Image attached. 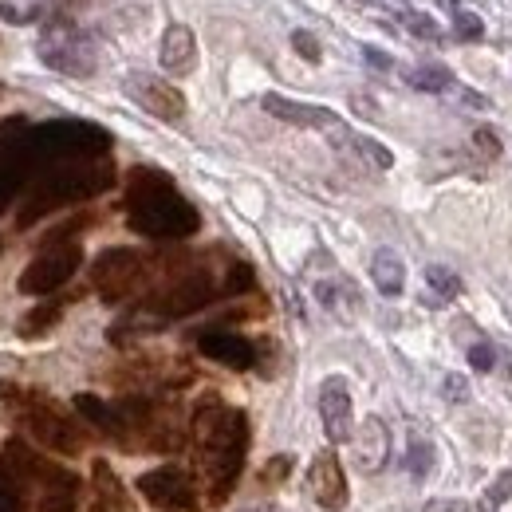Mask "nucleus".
Returning a JSON list of instances; mask_svg holds the SVG:
<instances>
[{
  "instance_id": "f257e3e1",
  "label": "nucleus",
  "mask_w": 512,
  "mask_h": 512,
  "mask_svg": "<svg viewBox=\"0 0 512 512\" xmlns=\"http://www.w3.org/2000/svg\"><path fill=\"white\" fill-rule=\"evenodd\" d=\"M193 469L209 505H225L241 481L249 457V418L237 406H225L217 394L201 398L190 422Z\"/></svg>"
},
{
  "instance_id": "f03ea898",
  "label": "nucleus",
  "mask_w": 512,
  "mask_h": 512,
  "mask_svg": "<svg viewBox=\"0 0 512 512\" xmlns=\"http://www.w3.org/2000/svg\"><path fill=\"white\" fill-rule=\"evenodd\" d=\"M0 410L4 418L24 434L32 438L36 446L52 449L60 457H75L83 453L91 434H87V422L60 406L52 394L36 390V386H20V383H0Z\"/></svg>"
},
{
  "instance_id": "7ed1b4c3",
  "label": "nucleus",
  "mask_w": 512,
  "mask_h": 512,
  "mask_svg": "<svg viewBox=\"0 0 512 512\" xmlns=\"http://www.w3.org/2000/svg\"><path fill=\"white\" fill-rule=\"evenodd\" d=\"M127 225L150 241H182L201 229V217L166 174L138 166L127 186Z\"/></svg>"
},
{
  "instance_id": "20e7f679",
  "label": "nucleus",
  "mask_w": 512,
  "mask_h": 512,
  "mask_svg": "<svg viewBox=\"0 0 512 512\" xmlns=\"http://www.w3.org/2000/svg\"><path fill=\"white\" fill-rule=\"evenodd\" d=\"M111 182H115V178H111V170H103V166H64V170H56V174H48V178L40 182V190L28 197L24 213L16 217V225L28 229V225L40 221L44 213L60 209V205H67V201L95 197V193L107 190Z\"/></svg>"
},
{
  "instance_id": "39448f33",
  "label": "nucleus",
  "mask_w": 512,
  "mask_h": 512,
  "mask_svg": "<svg viewBox=\"0 0 512 512\" xmlns=\"http://www.w3.org/2000/svg\"><path fill=\"white\" fill-rule=\"evenodd\" d=\"M221 292H225V288L213 280L209 268H186V272H178L174 280H166V284L142 304V312H150L158 323L182 320V316L201 312L205 304H213Z\"/></svg>"
},
{
  "instance_id": "423d86ee",
  "label": "nucleus",
  "mask_w": 512,
  "mask_h": 512,
  "mask_svg": "<svg viewBox=\"0 0 512 512\" xmlns=\"http://www.w3.org/2000/svg\"><path fill=\"white\" fill-rule=\"evenodd\" d=\"M36 52H40V60L52 67V71L75 75V79H87V75H95V67H99V48H95V40H91L83 28H75L67 16H56V20L44 28Z\"/></svg>"
},
{
  "instance_id": "0eeeda50",
  "label": "nucleus",
  "mask_w": 512,
  "mask_h": 512,
  "mask_svg": "<svg viewBox=\"0 0 512 512\" xmlns=\"http://www.w3.org/2000/svg\"><path fill=\"white\" fill-rule=\"evenodd\" d=\"M83 264V245L79 241H48L40 253L32 256V264L20 276V292L24 296H52L56 288H64L67 280L79 272Z\"/></svg>"
},
{
  "instance_id": "6e6552de",
  "label": "nucleus",
  "mask_w": 512,
  "mask_h": 512,
  "mask_svg": "<svg viewBox=\"0 0 512 512\" xmlns=\"http://www.w3.org/2000/svg\"><path fill=\"white\" fill-rule=\"evenodd\" d=\"M150 276V260L138 249H107L91 264V284L107 304H119L134 296Z\"/></svg>"
},
{
  "instance_id": "1a4fd4ad",
  "label": "nucleus",
  "mask_w": 512,
  "mask_h": 512,
  "mask_svg": "<svg viewBox=\"0 0 512 512\" xmlns=\"http://www.w3.org/2000/svg\"><path fill=\"white\" fill-rule=\"evenodd\" d=\"M138 493H142L146 505H154L158 512H197V485H193L190 473L182 465H174V461L154 465L150 473H142L138 477Z\"/></svg>"
},
{
  "instance_id": "9d476101",
  "label": "nucleus",
  "mask_w": 512,
  "mask_h": 512,
  "mask_svg": "<svg viewBox=\"0 0 512 512\" xmlns=\"http://www.w3.org/2000/svg\"><path fill=\"white\" fill-rule=\"evenodd\" d=\"M127 95L154 119L162 123H182L186 119V95L166 83V79H154V75H130L127 79Z\"/></svg>"
},
{
  "instance_id": "9b49d317",
  "label": "nucleus",
  "mask_w": 512,
  "mask_h": 512,
  "mask_svg": "<svg viewBox=\"0 0 512 512\" xmlns=\"http://www.w3.org/2000/svg\"><path fill=\"white\" fill-rule=\"evenodd\" d=\"M308 493H312V501H316L323 512L347 509V501H351V493H347V473H343V461H339L331 449H323V453L312 457V465H308Z\"/></svg>"
},
{
  "instance_id": "f8f14e48",
  "label": "nucleus",
  "mask_w": 512,
  "mask_h": 512,
  "mask_svg": "<svg viewBox=\"0 0 512 512\" xmlns=\"http://www.w3.org/2000/svg\"><path fill=\"white\" fill-rule=\"evenodd\" d=\"M320 418H323V434L343 446L355 438V406H351V390H347V379L331 375L323 379L320 386Z\"/></svg>"
},
{
  "instance_id": "ddd939ff",
  "label": "nucleus",
  "mask_w": 512,
  "mask_h": 512,
  "mask_svg": "<svg viewBox=\"0 0 512 512\" xmlns=\"http://www.w3.org/2000/svg\"><path fill=\"white\" fill-rule=\"evenodd\" d=\"M197 351H201L205 359L229 367V371H249L256 363L253 339H245V335H237V331H225V327L201 331V335H197Z\"/></svg>"
},
{
  "instance_id": "4468645a",
  "label": "nucleus",
  "mask_w": 512,
  "mask_h": 512,
  "mask_svg": "<svg viewBox=\"0 0 512 512\" xmlns=\"http://www.w3.org/2000/svg\"><path fill=\"white\" fill-rule=\"evenodd\" d=\"M260 107L292 127H312V130H331V134H347L339 115L327 111V107H316V103H296V99H284V95H264Z\"/></svg>"
},
{
  "instance_id": "2eb2a0df",
  "label": "nucleus",
  "mask_w": 512,
  "mask_h": 512,
  "mask_svg": "<svg viewBox=\"0 0 512 512\" xmlns=\"http://www.w3.org/2000/svg\"><path fill=\"white\" fill-rule=\"evenodd\" d=\"M355 457L367 473H379L386 461H390V430L383 426V418H367L359 430H355Z\"/></svg>"
},
{
  "instance_id": "dca6fc26",
  "label": "nucleus",
  "mask_w": 512,
  "mask_h": 512,
  "mask_svg": "<svg viewBox=\"0 0 512 512\" xmlns=\"http://www.w3.org/2000/svg\"><path fill=\"white\" fill-rule=\"evenodd\" d=\"M162 67L170 75H190L197 67V40H193V28L186 24H170L166 36H162V52H158Z\"/></svg>"
},
{
  "instance_id": "f3484780",
  "label": "nucleus",
  "mask_w": 512,
  "mask_h": 512,
  "mask_svg": "<svg viewBox=\"0 0 512 512\" xmlns=\"http://www.w3.org/2000/svg\"><path fill=\"white\" fill-rule=\"evenodd\" d=\"M91 489H95V512H123L127 509V493L123 481L115 477V469L107 461L91 465Z\"/></svg>"
},
{
  "instance_id": "a211bd4d",
  "label": "nucleus",
  "mask_w": 512,
  "mask_h": 512,
  "mask_svg": "<svg viewBox=\"0 0 512 512\" xmlns=\"http://www.w3.org/2000/svg\"><path fill=\"white\" fill-rule=\"evenodd\" d=\"M371 280H375V288L383 296H402V288H406V264H402V256L394 253V249H379V253L371 256Z\"/></svg>"
},
{
  "instance_id": "6ab92c4d",
  "label": "nucleus",
  "mask_w": 512,
  "mask_h": 512,
  "mask_svg": "<svg viewBox=\"0 0 512 512\" xmlns=\"http://www.w3.org/2000/svg\"><path fill=\"white\" fill-rule=\"evenodd\" d=\"M64 308H67V300H44V304H36V308L20 320V335H24V339H40V335H48L56 323L64 320Z\"/></svg>"
},
{
  "instance_id": "aec40b11",
  "label": "nucleus",
  "mask_w": 512,
  "mask_h": 512,
  "mask_svg": "<svg viewBox=\"0 0 512 512\" xmlns=\"http://www.w3.org/2000/svg\"><path fill=\"white\" fill-rule=\"evenodd\" d=\"M426 284H430V292H434L442 304L461 296V276H457L453 268H446V264H430V268H426Z\"/></svg>"
},
{
  "instance_id": "412c9836",
  "label": "nucleus",
  "mask_w": 512,
  "mask_h": 512,
  "mask_svg": "<svg viewBox=\"0 0 512 512\" xmlns=\"http://www.w3.org/2000/svg\"><path fill=\"white\" fill-rule=\"evenodd\" d=\"M406 79H410V87H418V91H430V95H442V91H449V83H453V75H449L442 64L414 67Z\"/></svg>"
},
{
  "instance_id": "4be33fe9",
  "label": "nucleus",
  "mask_w": 512,
  "mask_h": 512,
  "mask_svg": "<svg viewBox=\"0 0 512 512\" xmlns=\"http://www.w3.org/2000/svg\"><path fill=\"white\" fill-rule=\"evenodd\" d=\"M434 461H438V453H434V442H426V438H410V453H406V469H410V477H418V481H426L430 477V469H434Z\"/></svg>"
},
{
  "instance_id": "5701e85b",
  "label": "nucleus",
  "mask_w": 512,
  "mask_h": 512,
  "mask_svg": "<svg viewBox=\"0 0 512 512\" xmlns=\"http://www.w3.org/2000/svg\"><path fill=\"white\" fill-rule=\"evenodd\" d=\"M398 20H402V28H410L414 36H422V40H442V28H438V20L430 16V12H418V8H398L394 12Z\"/></svg>"
},
{
  "instance_id": "b1692460",
  "label": "nucleus",
  "mask_w": 512,
  "mask_h": 512,
  "mask_svg": "<svg viewBox=\"0 0 512 512\" xmlns=\"http://www.w3.org/2000/svg\"><path fill=\"white\" fill-rule=\"evenodd\" d=\"M44 16L40 0H0V20L8 24H36Z\"/></svg>"
},
{
  "instance_id": "393cba45",
  "label": "nucleus",
  "mask_w": 512,
  "mask_h": 512,
  "mask_svg": "<svg viewBox=\"0 0 512 512\" xmlns=\"http://www.w3.org/2000/svg\"><path fill=\"white\" fill-rule=\"evenodd\" d=\"M449 4H453V0H449ZM453 28H457V36H461V40H481V36H485L481 16H477V12H469V8H461V4H453Z\"/></svg>"
},
{
  "instance_id": "a878e982",
  "label": "nucleus",
  "mask_w": 512,
  "mask_h": 512,
  "mask_svg": "<svg viewBox=\"0 0 512 512\" xmlns=\"http://www.w3.org/2000/svg\"><path fill=\"white\" fill-rule=\"evenodd\" d=\"M288 473H292V457H288V453L272 457V461L264 465V473H260V489H272V485H280Z\"/></svg>"
},
{
  "instance_id": "bb28decb",
  "label": "nucleus",
  "mask_w": 512,
  "mask_h": 512,
  "mask_svg": "<svg viewBox=\"0 0 512 512\" xmlns=\"http://www.w3.org/2000/svg\"><path fill=\"white\" fill-rule=\"evenodd\" d=\"M292 48H296V56H304L308 64H320L323 60L320 40H316L312 32H304V28H296V32H292Z\"/></svg>"
},
{
  "instance_id": "cd10ccee",
  "label": "nucleus",
  "mask_w": 512,
  "mask_h": 512,
  "mask_svg": "<svg viewBox=\"0 0 512 512\" xmlns=\"http://www.w3.org/2000/svg\"><path fill=\"white\" fill-rule=\"evenodd\" d=\"M355 146H359V154H363L367 162H375L379 170H390V162H394V158H390V150H383L375 138H355Z\"/></svg>"
},
{
  "instance_id": "c85d7f7f",
  "label": "nucleus",
  "mask_w": 512,
  "mask_h": 512,
  "mask_svg": "<svg viewBox=\"0 0 512 512\" xmlns=\"http://www.w3.org/2000/svg\"><path fill=\"white\" fill-rule=\"evenodd\" d=\"M493 505H505V501H512V469H505V473H497L493 481H489V493H485Z\"/></svg>"
},
{
  "instance_id": "c756f323",
  "label": "nucleus",
  "mask_w": 512,
  "mask_h": 512,
  "mask_svg": "<svg viewBox=\"0 0 512 512\" xmlns=\"http://www.w3.org/2000/svg\"><path fill=\"white\" fill-rule=\"evenodd\" d=\"M473 146H477L485 158H501V138H497V130L481 127L473 134Z\"/></svg>"
},
{
  "instance_id": "7c9ffc66",
  "label": "nucleus",
  "mask_w": 512,
  "mask_h": 512,
  "mask_svg": "<svg viewBox=\"0 0 512 512\" xmlns=\"http://www.w3.org/2000/svg\"><path fill=\"white\" fill-rule=\"evenodd\" d=\"M469 363H473V371H493V363H497V355H493V347L489 343H477V347H469Z\"/></svg>"
},
{
  "instance_id": "2f4dec72",
  "label": "nucleus",
  "mask_w": 512,
  "mask_h": 512,
  "mask_svg": "<svg viewBox=\"0 0 512 512\" xmlns=\"http://www.w3.org/2000/svg\"><path fill=\"white\" fill-rule=\"evenodd\" d=\"M422 512H469V505L465 501H453V497H434V501H426Z\"/></svg>"
},
{
  "instance_id": "473e14b6",
  "label": "nucleus",
  "mask_w": 512,
  "mask_h": 512,
  "mask_svg": "<svg viewBox=\"0 0 512 512\" xmlns=\"http://www.w3.org/2000/svg\"><path fill=\"white\" fill-rule=\"evenodd\" d=\"M446 398L449 402H465V398H469V386H465L461 375H449L446 379Z\"/></svg>"
},
{
  "instance_id": "72a5a7b5",
  "label": "nucleus",
  "mask_w": 512,
  "mask_h": 512,
  "mask_svg": "<svg viewBox=\"0 0 512 512\" xmlns=\"http://www.w3.org/2000/svg\"><path fill=\"white\" fill-rule=\"evenodd\" d=\"M363 56H367V64H375V67H394V60L383 56L379 48H363Z\"/></svg>"
},
{
  "instance_id": "f704fd0d",
  "label": "nucleus",
  "mask_w": 512,
  "mask_h": 512,
  "mask_svg": "<svg viewBox=\"0 0 512 512\" xmlns=\"http://www.w3.org/2000/svg\"><path fill=\"white\" fill-rule=\"evenodd\" d=\"M461 99H465V103H473V107H485V99H481V95H473V91H461Z\"/></svg>"
}]
</instances>
